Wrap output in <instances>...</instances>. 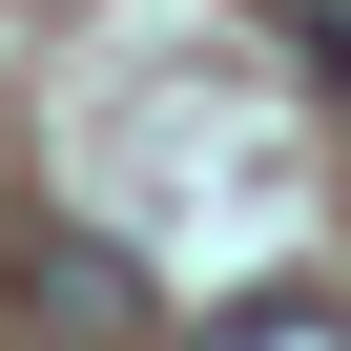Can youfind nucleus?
Here are the masks:
<instances>
[{
	"instance_id": "f257e3e1",
	"label": "nucleus",
	"mask_w": 351,
	"mask_h": 351,
	"mask_svg": "<svg viewBox=\"0 0 351 351\" xmlns=\"http://www.w3.org/2000/svg\"><path fill=\"white\" fill-rule=\"evenodd\" d=\"M145 248H104V228H21V330L42 351H145Z\"/></svg>"
},
{
	"instance_id": "f03ea898",
	"label": "nucleus",
	"mask_w": 351,
	"mask_h": 351,
	"mask_svg": "<svg viewBox=\"0 0 351 351\" xmlns=\"http://www.w3.org/2000/svg\"><path fill=\"white\" fill-rule=\"evenodd\" d=\"M186 351H351V310H330V289H248V310H207Z\"/></svg>"
},
{
	"instance_id": "7ed1b4c3",
	"label": "nucleus",
	"mask_w": 351,
	"mask_h": 351,
	"mask_svg": "<svg viewBox=\"0 0 351 351\" xmlns=\"http://www.w3.org/2000/svg\"><path fill=\"white\" fill-rule=\"evenodd\" d=\"M289 62H310V83L351 104V0H289Z\"/></svg>"
}]
</instances>
